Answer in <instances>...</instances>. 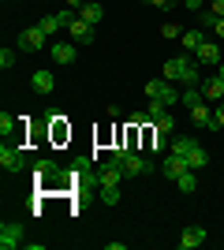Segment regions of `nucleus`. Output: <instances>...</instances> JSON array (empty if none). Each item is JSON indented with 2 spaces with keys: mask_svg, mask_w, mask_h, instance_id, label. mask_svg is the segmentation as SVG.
I'll return each instance as SVG.
<instances>
[{
  "mask_svg": "<svg viewBox=\"0 0 224 250\" xmlns=\"http://www.w3.org/2000/svg\"><path fill=\"white\" fill-rule=\"evenodd\" d=\"M168 135H161V131H153V138H149V149H153V153H168Z\"/></svg>",
  "mask_w": 224,
  "mask_h": 250,
  "instance_id": "nucleus-23",
  "label": "nucleus"
},
{
  "mask_svg": "<svg viewBox=\"0 0 224 250\" xmlns=\"http://www.w3.org/2000/svg\"><path fill=\"white\" fill-rule=\"evenodd\" d=\"M38 26H41L45 34H56V30H60V19H56V15H45V19L38 22Z\"/></svg>",
  "mask_w": 224,
  "mask_h": 250,
  "instance_id": "nucleus-26",
  "label": "nucleus"
},
{
  "mask_svg": "<svg viewBox=\"0 0 224 250\" xmlns=\"http://www.w3.org/2000/svg\"><path fill=\"white\" fill-rule=\"evenodd\" d=\"M146 97L149 101H161V104H176L180 101V90H176L168 79H149L146 83Z\"/></svg>",
  "mask_w": 224,
  "mask_h": 250,
  "instance_id": "nucleus-3",
  "label": "nucleus"
},
{
  "mask_svg": "<svg viewBox=\"0 0 224 250\" xmlns=\"http://www.w3.org/2000/svg\"><path fill=\"white\" fill-rule=\"evenodd\" d=\"M194 60H198V63H221V49H217V42L205 38V42L198 45V52H194Z\"/></svg>",
  "mask_w": 224,
  "mask_h": 250,
  "instance_id": "nucleus-15",
  "label": "nucleus"
},
{
  "mask_svg": "<svg viewBox=\"0 0 224 250\" xmlns=\"http://www.w3.org/2000/svg\"><path fill=\"white\" fill-rule=\"evenodd\" d=\"M112 161L123 168V176H149L153 172V157H142V153H131V149H112Z\"/></svg>",
  "mask_w": 224,
  "mask_h": 250,
  "instance_id": "nucleus-2",
  "label": "nucleus"
},
{
  "mask_svg": "<svg viewBox=\"0 0 224 250\" xmlns=\"http://www.w3.org/2000/svg\"><path fill=\"white\" fill-rule=\"evenodd\" d=\"M198 22H202V26H213L217 15H213V11H202V15H198Z\"/></svg>",
  "mask_w": 224,
  "mask_h": 250,
  "instance_id": "nucleus-32",
  "label": "nucleus"
},
{
  "mask_svg": "<svg viewBox=\"0 0 224 250\" xmlns=\"http://www.w3.org/2000/svg\"><path fill=\"white\" fill-rule=\"evenodd\" d=\"M205 243V228L202 224H191V228H183L180 235V250H194V247H202Z\"/></svg>",
  "mask_w": 224,
  "mask_h": 250,
  "instance_id": "nucleus-12",
  "label": "nucleus"
},
{
  "mask_svg": "<svg viewBox=\"0 0 224 250\" xmlns=\"http://www.w3.org/2000/svg\"><path fill=\"white\" fill-rule=\"evenodd\" d=\"M8 4H15V0H8Z\"/></svg>",
  "mask_w": 224,
  "mask_h": 250,
  "instance_id": "nucleus-38",
  "label": "nucleus"
},
{
  "mask_svg": "<svg viewBox=\"0 0 224 250\" xmlns=\"http://www.w3.org/2000/svg\"><path fill=\"white\" fill-rule=\"evenodd\" d=\"M142 4H153V0H142Z\"/></svg>",
  "mask_w": 224,
  "mask_h": 250,
  "instance_id": "nucleus-37",
  "label": "nucleus"
},
{
  "mask_svg": "<svg viewBox=\"0 0 224 250\" xmlns=\"http://www.w3.org/2000/svg\"><path fill=\"white\" fill-rule=\"evenodd\" d=\"M194 52H183L176 60H164V79L168 83H183V86H202L198 83V60H191Z\"/></svg>",
  "mask_w": 224,
  "mask_h": 250,
  "instance_id": "nucleus-1",
  "label": "nucleus"
},
{
  "mask_svg": "<svg viewBox=\"0 0 224 250\" xmlns=\"http://www.w3.org/2000/svg\"><path fill=\"white\" fill-rule=\"evenodd\" d=\"M45 45H49V34H45L41 26H30V30L19 34V49L22 52H41Z\"/></svg>",
  "mask_w": 224,
  "mask_h": 250,
  "instance_id": "nucleus-8",
  "label": "nucleus"
},
{
  "mask_svg": "<svg viewBox=\"0 0 224 250\" xmlns=\"http://www.w3.org/2000/svg\"><path fill=\"white\" fill-rule=\"evenodd\" d=\"M183 4H187L191 11H198V8H202V0H183Z\"/></svg>",
  "mask_w": 224,
  "mask_h": 250,
  "instance_id": "nucleus-34",
  "label": "nucleus"
},
{
  "mask_svg": "<svg viewBox=\"0 0 224 250\" xmlns=\"http://www.w3.org/2000/svg\"><path fill=\"white\" fill-rule=\"evenodd\" d=\"M19 247H26L22 243V224L19 220H4L0 224V250H19Z\"/></svg>",
  "mask_w": 224,
  "mask_h": 250,
  "instance_id": "nucleus-5",
  "label": "nucleus"
},
{
  "mask_svg": "<svg viewBox=\"0 0 224 250\" xmlns=\"http://www.w3.org/2000/svg\"><path fill=\"white\" fill-rule=\"evenodd\" d=\"M94 179H97V187H120V183H123V179H127V176H123V168H120L116 161L108 157L105 165L97 168V176H94Z\"/></svg>",
  "mask_w": 224,
  "mask_h": 250,
  "instance_id": "nucleus-6",
  "label": "nucleus"
},
{
  "mask_svg": "<svg viewBox=\"0 0 224 250\" xmlns=\"http://www.w3.org/2000/svg\"><path fill=\"white\" fill-rule=\"evenodd\" d=\"M34 179H38L41 187H60L64 172H60V165H56V161H38V165H34Z\"/></svg>",
  "mask_w": 224,
  "mask_h": 250,
  "instance_id": "nucleus-4",
  "label": "nucleus"
},
{
  "mask_svg": "<svg viewBox=\"0 0 224 250\" xmlns=\"http://www.w3.org/2000/svg\"><path fill=\"white\" fill-rule=\"evenodd\" d=\"M180 101L187 104V108H194V104H202V101H205V97H202V86H187V90L180 94Z\"/></svg>",
  "mask_w": 224,
  "mask_h": 250,
  "instance_id": "nucleus-20",
  "label": "nucleus"
},
{
  "mask_svg": "<svg viewBox=\"0 0 224 250\" xmlns=\"http://www.w3.org/2000/svg\"><path fill=\"white\" fill-rule=\"evenodd\" d=\"M79 19H86V22H94V26H97V22L105 19V8H101L97 0H86L82 8H79Z\"/></svg>",
  "mask_w": 224,
  "mask_h": 250,
  "instance_id": "nucleus-16",
  "label": "nucleus"
},
{
  "mask_svg": "<svg viewBox=\"0 0 224 250\" xmlns=\"http://www.w3.org/2000/svg\"><path fill=\"white\" fill-rule=\"evenodd\" d=\"M213 34H217V38H224V19H217V22H213Z\"/></svg>",
  "mask_w": 224,
  "mask_h": 250,
  "instance_id": "nucleus-33",
  "label": "nucleus"
},
{
  "mask_svg": "<svg viewBox=\"0 0 224 250\" xmlns=\"http://www.w3.org/2000/svg\"><path fill=\"white\" fill-rule=\"evenodd\" d=\"M56 19H60V26H71L79 15H75V8H64V11H56Z\"/></svg>",
  "mask_w": 224,
  "mask_h": 250,
  "instance_id": "nucleus-27",
  "label": "nucleus"
},
{
  "mask_svg": "<svg viewBox=\"0 0 224 250\" xmlns=\"http://www.w3.org/2000/svg\"><path fill=\"white\" fill-rule=\"evenodd\" d=\"M0 67H4V71H11V67H15V49H8V45L0 49Z\"/></svg>",
  "mask_w": 224,
  "mask_h": 250,
  "instance_id": "nucleus-24",
  "label": "nucleus"
},
{
  "mask_svg": "<svg viewBox=\"0 0 224 250\" xmlns=\"http://www.w3.org/2000/svg\"><path fill=\"white\" fill-rule=\"evenodd\" d=\"M161 172L168 179H180L183 172H191V165H187V157H180V153H164V161H161Z\"/></svg>",
  "mask_w": 224,
  "mask_h": 250,
  "instance_id": "nucleus-9",
  "label": "nucleus"
},
{
  "mask_svg": "<svg viewBox=\"0 0 224 250\" xmlns=\"http://www.w3.org/2000/svg\"><path fill=\"white\" fill-rule=\"evenodd\" d=\"M180 42H183V52H198V45L205 42V34L202 30H183Z\"/></svg>",
  "mask_w": 224,
  "mask_h": 250,
  "instance_id": "nucleus-18",
  "label": "nucleus"
},
{
  "mask_svg": "<svg viewBox=\"0 0 224 250\" xmlns=\"http://www.w3.org/2000/svg\"><path fill=\"white\" fill-rule=\"evenodd\" d=\"M161 34H164V38H183V26H176V22H168V26H161Z\"/></svg>",
  "mask_w": 224,
  "mask_h": 250,
  "instance_id": "nucleus-29",
  "label": "nucleus"
},
{
  "mask_svg": "<svg viewBox=\"0 0 224 250\" xmlns=\"http://www.w3.org/2000/svg\"><path fill=\"white\" fill-rule=\"evenodd\" d=\"M209 11H213L217 19H224V0H209Z\"/></svg>",
  "mask_w": 224,
  "mask_h": 250,
  "instance_id": "nucleus-30",
  "label": "nucleus"
},
{
  "mask_svg": "<svg viewBox=\"0 0 224 250\" xmlns=\"http://www.w3.org/2000/svg\"><path fill=\"white\" fill-rule=\"evenodd\" d=\"M0 135H4V138H15V135H19V120H15L11 112H0Z\"/></svg>",
  "mask_w": 224,
  "mask_h": 250,
  "instance_id": "nucleus-19",
  "label": "nucleus"
},
{
  "mask_svg": "<svg viewBox=\"0 0 224 250\" xmlns=\"http://www.w3.org/2000/svg\"><path fill=\"white\" fill-rule=\"evenodd\" d=\"M82 4H86V0H67V8H75V11L82 8Z\"/></svg>",
  "mask_w": 224,
  "mask_h": 250,
  "instance_id": "nucleus-35",
  "label": "nucleus"
},
{
  "mask_svg": "<svg viewBox=\"0 0 224 250\" xmlns=\"http://www.w3.org/2000/svg\"><path fill=\"white\" fill-rule=\"evenodd\" d=\"M94 22H86V19H75L71 26H67V34H71V42L75 45H94Z\"/></svg>",
  "mask_w": 224,
  "mask_h": 250,
  "instance_id": "nucleus-10",
  "label": "nucleus"
},
{
  "mask_svg": "<svg viewBox=\"0 0 224 250\" xmlns=\"http://www.w3.org/2000/svg\"><path fill=\"white\" fill-rule=\"evenodd\" d=\"M49 52H53V60L64 63V67L79 60V45H75V42H56V45H49Z\"/></svg>",
  "mask_w": 224,
  "mask_h": 250,
  "instance_id": "nucleus-11",
  "label": "nucleus"
},
{
  "mask_svg": "<svg viewBox=\"0 0 224 250\" xmlns=\"http://www.w3.org/2000/svg\"><path fill=\"white\" fill-rule=\"evenodd\" d=\"M217 127H224V101L213 104V131H217Z\"/></svg>",
  "mask_w": 224,
  "mask_h": 250,
  "instance_id": "nucleus-28",
  "label": "nucleus"
},
{
  "mask_svg": "<svg viewBox=\"0 0 224 250\" xmlns=\"http://www.w3.org/2000/svg\"><path fill=\"white\" fill-rule=\"evenodd\" d=\"M176 187H180L183 194H194V187H198V179H194V168H191V172H183V176L176 179Z\"/></svg>",
  "mask_w": 224,
  "mask_h": 250,
  "instance_id": "nucleus-22",
  "label": "nucleus"
},
{
  "mask_svg": "<svg viewBox=\"0 0 224 250\" xmlns=\"http://www.w3.org/2000/svg\"><path fill=\"white\" fill-rule=\"evenodd\" d=\"M153 131H161V135H172V131H176V120H172L168 112H161L157 120H153Z\"/></svg>",
  "mask_w": 224,
  "mask_h": 250,
  "instance_id": "nucleus-21",
  "label": "nucleus"
},
{
  "mask_svg": "<svg viewBox=\"0 0 224 250\" xmlns=\"http://www.w3.org/2000/svg\"><path fill=\"white\" fill-rule=\"evenodd\" d=\"M176 4H180V0H153V8H161V11H172Z\"/></svg>",
  "mask_w": 224,
  "mask_h": 250,
  "instance_id": "nucleus-31",
  "label": "nucleus"
},
{
  "mask_svg": "<svg viewBox=\"0 0 224 250\" xmlns=\"http://www.w3.org/2000/svg\"><path fill=\"white\" fill-rule=\"evenodd\" d=\"M202 97L209 104H221L224 101V79H221V75H213V79H205V83H202Z\"/></svg>",
  "mask_w": 224,
  "mask_h": 250,
  "instance_id": "nucleus-13",
  "label": "nucleus"
},
{
  "mask_svg": "<svg viewBox=\"0 0 224 250\" xmlns=\"http://www.w3.org/2000/svg\"><path fill=\"white\" fill-rule=\"evenodd\" d=\"M34 90H38V94H53L56 90V79H53V71H34Z\"/></svg>",
  "mask_w": 224,
  "mask_h": 250,
  "instance_id": "nucleus-17",
  "label": "nucleus"
},
{
  "mask_svg": "<svg viewBox=\"0 0 224 250\" xmlns=\"http://www.w3.org/2000/svg\"><path fill=\"white\" fill-rule=\"evenodd\" d=\"M101 202H105V206H116L120 202V187H101Z\"/></svg>",
  "mask_w": 224,
  "mask_h": 250,
  "instance_id": "nucleus-25",
  "label": "nucleus"
},
{
  "mask_svg": "<svg viewBox=\"0 0 224 250\" xmlns=\"http://www.w3.org/2000/svg\"><path fill=\"white\" fill-rule=\"evenodd\" d=\"M191 112V124L194 127H213V104L202 101V104H194V108H187Z\"/></svg>",
  "mask_w": 224,
  "mask_h": 250,
  "instance_id": "nucleus-14",
  "label": "nucleus"
},
{
  "mask_svg": "<svg viewBox=\"0 0 224 250\" xmlns=\"http://www.w3.org/2000/svg\"><path fill=\"white\" fill-rule=\"evenodd\" d=\"M217 75H221V79H224V60H221V63H217Z\"/></svg>",
  "mask_w": 224,
  "mask_h": 250,
  "instance_id": "nucleus-36",
  "label": "nucleus"
},
{
  "mask_svg": "<svg viewBox=\"0 0 224 250\" xmlns=\"http://www.w3.org/2000/svg\"><path fill=\"white\" fill-rule=\"evenodd\" d=\"M0 165H4V172H22L26 157H22V149L15 146V142H8V138H4V146H0Z\"/></svg>",
  "mask_w": 224,
  "mask_h": 250,
  "instance_id": "nucleus-7",
  "label": "nucleus"
}]
</instances>
